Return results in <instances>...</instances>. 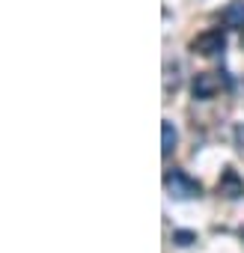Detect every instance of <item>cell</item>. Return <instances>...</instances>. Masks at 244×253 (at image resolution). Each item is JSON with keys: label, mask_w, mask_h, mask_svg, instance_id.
<instances>
[{"label": "cell", "mask_w": 244, "mask_h": 253, "mask_svg": "<svg viewBox=\"0 0 244 253\" xmlns=\"http://www.w3.org/2000/svg\"><path fill=\"white\" fill-rule=\"evenodd\" d=\"M164 191L173 200H197L203 194V185L197 179H191L185 170H167L164 176Z\"/></svg>", "instance_id": "6da1fadb"}, {"label": "cell", "mask_w": 244, "mask_h": 253, "mask_svg": "<svg viewBox=\"0 0 244 253\" xmlns=\"http://www.w3.org/2000/svg\"><path fill=\"white\" fill-rule=\"evenodd\" d=\"M223 48H226V33H223L220 27L205 30V33H200V36L191 39V51L200 54V57H214V54H220Z\"/></svg>", "instance_id": "7a4b0ae2"}, {"label": "cell", "mask_w": 244, "mask_h": 253, "mask_svg": "<svg viewBox=\"0 0 244 253\" xmlns=\"http://www.w3.org/2000/svg\"><path fill=\"white\" fill-rule=\"evenodd\" d=\"M220 86H223V81L217 78V72H197L194 81H191V92H194V98H200V101L214 98V95L220 92Z\"/></svg>", "instance_id": "3957f363"}, {"label": "cell", "mask_w": 244, "mask_h": 253, "mask_svg": "<svg viewBox=\"0 0 244 253\" xmlns=\"http://www.w3.org/2000/svg\"><path fill=\"white\" fill-rule=\"evenodd\" d=\"M217 194L226 200H241L244 197V179L238 176L235 167H223L220 179H217Z\"/></svg>", "instance_id": "277c9868"}, {"label": "cell", "mask_w": 244, "mask_h": 253, "mask_svg": "<svg viewBox=\"0 0 244 253\" xmlns=\"http://www.w3.org/2000/svg\"><path fill=\"white\" fill-rule=\"evenodd\" d=\"M223 24L232 30H244V0H229L223 9Z\"/></svg>", "instance_id": "5b68a950"}, {"label": "cell", "mask_w": 244, "mask_h": 253, "mask_svg": "<svg viewBox=\"0 0 244 253\" xmlns=\"http://www.w3.org/2000/svg\"><path fill=\"white\" fill-rule=\"evenodd\" d=\"M176 143H179V134H176V128H173V122L164 119V122H161V155L170 158L173 149H176Z\"/></svg>", "instance_id": "8992f818"}, {"label": "cell", "mask_w": 244, "mask_h": 253, "mask_svg": "<svg viewBox=\"0 0 244 253\" xmlns=\"http://www.w3.org/2000/svg\"><path fill=\"white\" fill-rule=\"evenodd\" d=\"M179 84H182V78H179V63H167V69H164V89L170 92H176L179 89Z\"/></svg>", "instance_id": "52a82bcc"}, {"label": "cell", "mask_w": 244, "mask_h": 253, "mask_svg": "<svg viewBox=\"0 0 244 253\" xmlns=\"http://www.w3.org/2000/svg\"><path fill=\"white\" fill-rule=\"evenodd\" d=\"M197 241V232H191V229H176L173 232V244H179V247H191Z\"/></svg>", "instance_id": "ba28073f"}, {"label": "cell", "mask_w": 244, "mask_h": 253, "mask_svg": "<svg viewBox=\"0 0 244 253\" xmlns=\"http://www.w3.org/2000/svg\"><path fill=\"white\" fill-rule=\"evenodd\" d=\"M235 146L244 152V122H238V125H235Z\"/></svg>", "instance_id": "9c48e42d"}]
</instances>
